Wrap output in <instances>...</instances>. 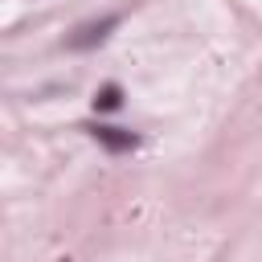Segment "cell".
Instances as JSON below:
<instances>
[{
    "instance_id": "cell-1",
    "label": "cell",
    "mask_w": 262,
    "mask_h": 262,
    "mask_svg": "<svg viewBox=\"0 0 262 262\" xmlns=\"http://www.w3.org/2000/svg\"><path fill=\"white\" fill-rule=\"evenodd\" d=\"M94 106H98V111H119V106H123V98H119V86H106V90L94 98Z\"/></svg>"
}]
</instances>
